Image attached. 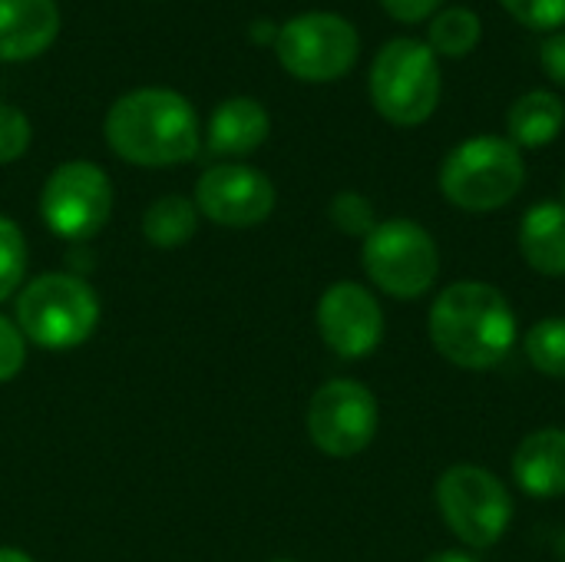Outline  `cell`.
Wrapping results in <instances>:
<instances>
[{
	"mask_svg": "<svg viewBox=\"0 0 565 562\" xmlns=\"http://www.w3.org/2000/svg\"><path fill=\"white\" fill-rule=\"evenodd\" d=\"M268 109L248 96L225 99L209 123L205 142L215 156H248L268 139Z\"/></svg>",
	"mask_w": 565,
	"mask_h": 562,
	"instance_id": "cell-15",
	"label": "cell"
},
{
	"mask_svg": "<svg viewBox=\"0 0 565 562\" xmlns=\"http://www.w3.org/2000/svg\"><path fill=\"white\" fill-rule=\"evenodd\" d=\"M377 424H381V411L374 394L348 378L321 384L308 404L311 444L338 460L358 457L374 441Z\"/></svg>",
	"mask_w": 565,
	"mask_h": 562,
	"instance_id": "cell-10",
	"label": "cell"
},
{
	"mask_svg": "<svg viewBox=\"0 0 565 562\" xmlns=\"http://www.w3.org/2000/svg\"><path fill=\"white\" fill-rule=\"evenodd\" d=\"M99 325V298L89 282L66 272L36 275L17 291V328L46 351L79 348Z\"/></svg>",
	"mask_w": 565,
	"mask_h": 562,
	"instance_id": "cell-3",
	"label": "cell"
},
{
	"mask_svg": "<svg viewBox=\"0 0 565 562\" xmlns=\"http://www.w3.org/2000/svg\"><path fill=\"white\" fill-rule=\"evenodd\" d=\"M563 205H565V179H563Z\"/></svg>",
	"mask_w": 565,
	"mask_h": 562,
	"instance_id": "cell-31",
	"label": "cell"
},
{
	"mask_svg": "<svg viewBox=\"0 0 565 562\" xmlns=\"http://www.w3.org/2000/svg\"><path fill=\"white\" fill-rule=\"evenodd\" d=\"M361 258L371 282L397 301L427 295L440 275V252L434 235L411 219L377 222V229L364 238Z\"/></svg>",
	"mask_w": 565,
	"mask_h": 562,
	"instance_id": "cell-7",
	"label": "cell"
},
{
	"mask_svg": "<svg viewBox=\"0 0 565 562\" xmlns=\"http://www.w3.org/2000/svg\"><path fill=\"white\" fill-rule=\"evenodd\" d=\"M427 331L450 364L490 371L516 344V315L500 288L487 282H457L437 295Z\"/></svg>",
	"mask_w": 565,
	"mask_h": 562,
	"instance_id": "cell-1",
	"label": "cell"
},
{
	"mask_svg": "<svg viewBox=\"0 0 565 562\" xmlns=\"http://www.w3.org/2000/svg\"><path fill=\"white\" fill-rule=\"evenodd\" d=\"M275 53L291 76L305 83H331L358 63L361 36L344 17L315 10L278 26Z\"/></svg>",
	"mask_w": 565,
	"mask_h": 562,
	"instance_id": "cell-8",
	"label": "cell"
},
{
	"mask_svg": "<svg viewBox=\"0 0 565 562\" xmlns=\"http://www.w3.org/2000/svg\"><path fill=\"white\" fill-rule=\"evenodd\" d=\"M113 212V185L109 176L86 162L73 159L50 172L43 195H40V215L50 232L70 242L93 238Z\"/></svg>",
	"mask_w": 565,
	"mask_h": 562,
	"instance_id": "cell-9",
	"label": "cell"
},
{
	"mask_svg": "<svg viewBox=\"0 0 565 562\" xmlns=\"http://www.w3.org/2000/svg\"><path fill=\"white\" fill-rule=\"evenodd\" d=\"M0 562H33V556L13 547H0Z\"/></svg>",
	"mask_w": 565,
	"mask_h": 562,
	"instance_id": "cell-29",
	"label": "cell"
},
{
	"mask_svg": "<svg viewBox=\"0 0 565 562\" xmlns=\"http://www.w3.org/2000/svg\"><path fill=\"white\" fill-rule=\"evenodd\" d=\"M523 351L530 358V364L546 374L565 381V318H543L526 331Z\"/></svg>",
	"mask_w": 565,
	"mask_h": 562,
	"instance_id": "cell-20",
	"label": "cell"
},
{
	"mask_svg": "<svg viewBox=\"0 0 565 562\" xmlns=\"http://www.w3.org/2000/svg\"><path fill=\"white\" fill-rule=\"evenodd\" d=\"M510 17L530 30H559L565 26V0H500Z\"/></svg>",
	"mask_w": 565,
	"mask_h": 562,
	"instance_id": "cell-23",
	"label": "cell"
},
{
	"mask_svg": "<svg viewBox=\"0 0 565 562\" xmlns=\"http://www.w3.org/2000/svg\"><path fill=\"white\" fill-rule=\"evenodd\" d=\"M513 480L526 497L556 500L565 494V431L543 427L523 437L513 454Z\"/></svg>",
	"mask_w": 565,
	"mask_h": 562,
	"instance_id": "cell-13",
	"label": "cell"
},
{
	"mask_svg": "<svg viewBox=\"0 0 565 562\" xmlns=\"http://www.w3.org/2000/svg\"><path fill=\"white\" fill-rule=\"evenodd\" d=\"M526 182L523 152L503 136H473L440 166V192L463 212H493L510 205Z\"/></svg>",
	"mask_w": 565,
	"mask_h": 562,
	"instance_id": "cell-4",
	"label": "cell"
},
{
	"mask_svg": "<svg viewBox=\"0 0 565 562\" xmlns=\"http://www.w3.org/2000/svg\"><path fill=\"white\" fill-rule=\"evenodd\" d=\"M60 30L53 0H0V60H30L43 53Z\"/></svg>",
	"mask_w": 565,
	"mask_h": 562,
	"instance_id": "cell-14",
	"label": "cell"
},
{
	"mask_svg": "<svg viewBox=\"0 0 565 562\" xmlns=\"http://www.w3.org/2000/svg\"><path fill=\"white\" fill-rule=\"evenodd\" d=\"M483 36V23L477 17V10L470 7H447L430 20V50L440 56H467L477 50Z\"/></svg>",
	"mask_w": 565,
	"mask_h": 562,
	"instance_id": "cell-19",
	"label": "cell"
},
{
	"mask_svg": "<svg viewBox=\"0 0 565 562\" xmlns=\"http://www.w3.org/2000/svg\"><path fill=\"white\" fill-rule=\"evenodd\" d=\"M26 364V338L17 321L0 315V384L13 381Z\"/></svg>",
	"mask_w": 565,
	"mask_h": 562,
	"instance_id": "cell-25",
	"label": "cell"
},
{
	"mask_svg": "<svg viewBox=\"0 0 565 562\" xmlns=\"http://www.w3.org/2000/svg\"><path fill=\"white\" fill-rule=\"evenodd\" d=\"M424 562H480L473 553H463V550H444V553H434Z\"/></svg>",
	"mask_w": 565,
	"mask_h": 562,
	"instance_id": "cell-28",
	"label": "cell"
},
{
	"mask_svg": "<svg viewBox=\"0 0 565 562\" xmlns=\"http://www.w3.org/2000/svg\"><path fill=\"white\" fill-rule=\"evenodd\" d=\"M381 3L401 23H420V20L434 17L444 0H381Z\"/></svg>",
	"mask_w": 565,
	"mask_h": 562,
	"instance_id": "cell-26",
	"label": "cell"
},
{
	"mask_svg": "<svg viewBox=\"0 0 565 562\" xmlns=\"http://www.w3.org/2000/svg\"><path fill=\"white\" fill-rule=\"evenodd\" d=\"M252 36H255V40H271V43H275V40H278V30H275L271 23H255V26H252Z\"/></svg>",
	"mask_w": 565,
	"mask_h": 562,
	"instance_id": "cell-30",
	"label": "cell"
},
{
	"mask_svg": "<svg viewBox=\"0 0 565 562\" xmlns=\"http://www.w3.org/2000/svg\"><path fill=\"white\" fill-rule=\"evenodd\" d=\"M271 562H295V560H271Z\"/></svg>",
	"mask_w": 565,
	"mask_h": 562,
	"instance_id": "cell-32",
	"label": "cell"
},
{
	"mask_svg": "<svg viewBox=\"0 0 565 562\" xmlns=\"http://www.w3.org/2000/svg\"><path fill=\"white\" fill-rule=\"evenodd\" d=\"M195 229H199V209L182 195H162L142 215V232L156 248H179L195 235Z\"/></svg>",
	"mask_w": 565,
	"mask_h": 562,
	"instance_id": "cell-18",
	"label": "cell"
},
{
	"mask_svg": "<svg viewBox=\"0 0 565 562\" xmlns=\"http://www.w3.org/2000/svg\"><path fill=\"white\" fill-rule=\"evenodd\" d=\"M440 66L437 53L411 36H397L381 46L371 66L374 109L394 126H420L440 103Z\"/></svg>",
	"mask_w": 565,
	"mask_h": 562,
	"instance_id": "cell-5",
	"label": "cell"
},
{
	"mask_svg": "<svg viewBox=\"0 0 565 562\" xmlns=\"http://www.w3.org/2000/svg\"><path fill=\"white\" fill-rule=\"evenodd\" d=\"M434 497L450 533L470 550L497 547L513 523V497L507 484L477 464L450 467L437 480Z\"/></svg>",
	"mask_w": 565,
	"mask_h": 562,
	"instance_id": "cell-6",
	"label": "cell"
},
{
	"mask_svg": "<svg viewBox=\"0 0 565 562\" xmlns=\"http://www.w3.org/2000/svg\"><path fill=\"white\" fill-rule=\"evenodd\" d=\"M565 126V103L550 89H530L507 113L510 142L516 149H543Z\"/></svg>",
	"mask_w": 565,
	"mask_h": 562,
	"instance_id": "cell-17",
	"label": "cell"
},
{
	"mask_svg": "<svg viewBox=\"0 0 565 562\" xmlns=\"http://www.w3.org/2000/svg\"><path fill=\"white\" fill-rule=\"evenodd\" d=\"M26 275V242L17 222L0 215V301L23 288Z\"/></svg>",
	"mask_w": 565,
	"mask_h": 562,
	"instance_id": "cell-21",
	"label": "cell"
},
{
	"mask_svg": "<svg viewBox=\"0 0 565 562\" xmlns=\"http://www.w3.org/2000/svg\"><path fill=\"white\" fill-rule=\"evenodd\" d=\"M318 331L338 358L361 361L384 341V308L364 285L338 282L318 301Z\"/></svg>",
	"mask_w": 565,
	"mask_h": 562,
	"instance_id": "cell-11",
	"label": "cell"
},
{
	"mask_svg": "<svg viewBox=\"0 0 565 562\" xmlns=\"http://www.w3.org/2000/svg\"><path fill=\"white\" fill-rule=\"evenodd\" d=\"M328 215H331V222H334L344 235L367 238V235L377 229L374 205H371V199L361 195V192H338V195L331 199Z\"/></svg>",
	"mask_w": 565,
	"mask_h": 562,
	"instance_id": "cell-22",
	"label": "cell"
},
{
	"mask_svg": "<svg viewBox=\"0 0 565 562\" xmlns=\"http://www.w3.org/2000/svg\"><path fill=\"white\" fill-rule=\"evenodd\" d=\"M195 209L218 225L252 229L271 215L275 185L265 172H258L252 166L222 162V166H212L202 172V179L195 185Z\"/></svg>",
	"mask_w": 565,
	"mask_h": 562,
	"instance_id": "cell-12",
	"label": "cell"
},
{
	"mask_svg": "<svg viewBox=\"0 0 565 562\" xmlns=\"http://www.w3.org/2000/svg\"><path fill=\"white\" fill-rule=\"evenodd\" d=\"M540 63H543V70H546V76H550L553 83L565 86V33H553V36L543 43Z\"/></svg>",
	"mask_w": 565,
	"mask_h": 562,
	"instance_id": "cell-27",
	"label": "cell"
},
{
	"mask_svg": "<svg viewBox=\"0 0 565 562\" xmlns=\"http://www.w3.org/2000/svg\"><path fill=\"white\" fill-rule=\"evenodd\" d=\"M106 142L132 166H179L199 152V119L175 89H132L106 113Z\"/></svg>",
	"mask_w": 565,
	"mask_h": 562,
	"instance_id": "cell-2",
	"label": "cell"
},
{
	"mask_svg": "<svg viewBox=\"0 0 565 562\" xmlns=\"http://www.w3.org/2000/svg\"><path fill=\"white\" fill-rule=\"evenodd\" d=\"M30 146V119L17 106H0V166L20 159Z\"/></svg>",
	"mask_w": 565,
	"mask_h": 562,
	"instance_id": "cell-24",
	"label": "cell"
},
{
	"mask_svg": "<svg viewBox=\"0 0 565 562\" xmlns=\"http://www.w3.org/2000/svg\"><path fill=\"white\" fill-rule=\"evenodd\" d=\"M520 252L546 278H565V205L540 202L520 222Z\"/></svg>",
	"mask_w": 565,
	"mask_h": 562,
	"instance_id": "cell-16",
	"label": "cell"
}]
</instances>
